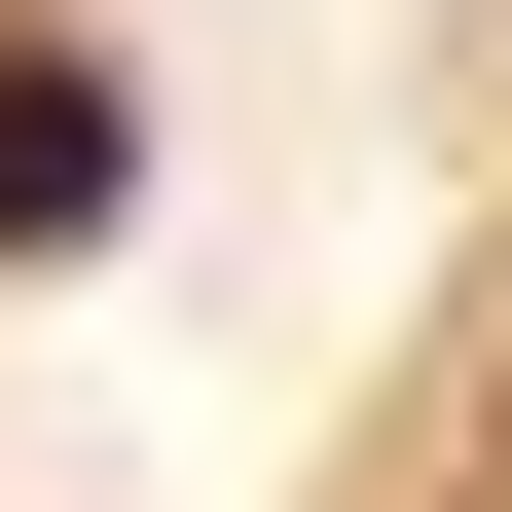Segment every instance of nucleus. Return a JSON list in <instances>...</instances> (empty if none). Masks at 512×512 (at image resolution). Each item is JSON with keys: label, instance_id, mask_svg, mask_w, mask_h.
<instances>
[{"label": "nucleus", "instance_id": "1", "mask_svg": "<svg viewBox=\"0 0 512 512\" xmlns=\"http://www.w3.org/2000/svg\"><path fill=\"white\" fill-rule=\"evenodd\" d=\"M110 183H147V110H110V74H74V37H0V256H74V220H110Z\"/></svg>", "mask_w": 512, "mask_h": 512}]
</instances>
